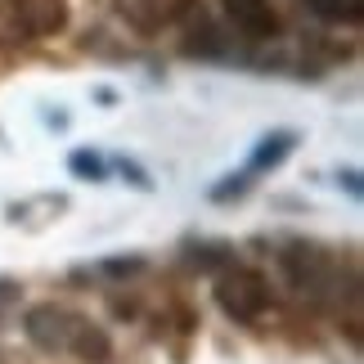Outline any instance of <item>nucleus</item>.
I'll list each match as a JSON object with an SVG mask.
<instances>
[{
    "instance_id": "nucleus-1",
    "label": "nucleus",
    "mask_w": 364,
    "mask_h": 364,
    "mask_svg": "<svg viewBox=\"0 0 364 364\" xmlns=\"http://www.w3.org/2000/svg\"><path fill=\"white\" fill-rule=\"evenodd\" d=\"M279 270L288 274V284L301 292L306 301L315 306H328L342 297V270H338V257L319 243H288L279 247Z\"/></svg>"
},
{
    "instance_id": "nucleus-2",
    "label": "nucleus",
    "mask_w": 364,
    "mask_h": 364,
    "mask_svg": "<svg viewBox=\"0 0 364 364\" xmlns=\"http://www.w3.org/2000/svg\"><path fill=\"white\" fill-rule=\"evenodd\" d=\"M216 306L225 311L230 319L239 324H261V315L270 311V284H265L261 270H247V265H225L216 274V288H212Z\"/></svg>"
},
{
    "instance_id": "nucleus-3",
    "label": "nucleus",
    "mask_w": 364,
    "mask_h": 364,
    "mask_svg": "<svg viewBox=\"0 0 364 364\" xmlns=\"http://www.w3.org/2000/svg\"><path fill=\"white\" fill-rule=\"evenodd\" d=\"M77 319H81V315L63 311V306H54V301H41V306H32V311L23 315V338L32 342L36 351H46V355H59V351H68V338H73Z\"/></svg>"
},
{
    "instance_id": "nucleus-4",
    "label": "nucleus",
    "mask_w": 364,
    "mask_h": 364,
    "mask_svg": "<svg viewBox=\"0 0 364 364\" xmlns=\"http://www.w3.org/2000/svg\"><path fill=\"white\" fill-rule=\"evenodd\" d=\"M220 5H225L230 23L239 27L247 41H265V36L279 32V18H274L270 0H220Z\"/></svg>"
},
{
    "instance_id": "nucleus-5",
    "label": "nucleus",
    "mask_w": 364,
    "mask_h": 364,
    "mask_svg": "<svg viewBox=\"0 0 364 364\" xmlns=\"http://www.w3.org/2000/svg\"><path fill=\"white\" fill-rule=\"evenodd\" d=\"M14 14L27 36H54L68 23V0H14Z\"/></svg>"
},
{
    "instance_id": "nucleus-6",
    "label": "nucleus",
    "mask_w": 364,
    "mask_h": 364,
    "mask_svg": "<svg viewBox=\"0 0 364 364\" xmlns=\"http://www.w3.org/2000/svg\"><path fill=\"white\" fill-rule=\"evenodd\" d=\"M68 355H77L81 364H113V338L90 319H77L73 338H68Z\"/></svg>"
},
{
    "instance_id": "nucleus-7",
    "label": "nucleus",
    "mask_w": 364,
    "mask_h": 364,
    "mask_svg": "<svg viewBox=\"0 0 364 364\" xmlns=\"http://www.w3.org/2000/svg\"><path fill=\"white\" fill-rule=\"evenodd\" d=\"M292 149H297V135H292V131H274V135H265L261 144H257V153H252L247 171H265V166H279Z\"/></svg>"
},
{
    "instance_id": "nucleus-8",
    "label": "nucleus",
    "mask_w": 364,
    "mask_h": 364,
    "mask_svg": "<svg viewBox=\"0 0 364 364\" xmlns=\"http://www.w3.org/2000/svg\"><path fill=\"white\" fill-rule=\"evenodd\" d=\"M189 261L203 274H220L225 265H234V247L230 243H189Z\"/></svg>"
},
{
    "instance_id": "nucleus-9",
    "label": "nucleus",
    "mask_w": 364,
    "mask_h": 364,
    "mask_svg": "<svg viewBox=\"0 0 364 364\" xmlns=\"http://www.w3.org/2000/svg\"><path fill=\"white\" fill-rule=\"evenodd\" d=\"M319 18H328V23H360V0H306Z\"/></svg>"
},
{
    "instance_id": "nucleus-10",
    "label": "nucleus",
    "mask_w": 364,
    "mask_h": 364,
    "mask_svg": "<svg viewBox=\"0 0 364 364\" xmlns=\"http://www.w3.org/2000/svg\"><path fill=\"white\" fill-rule=\"evenodd\" d=\"M144 257H108L95 265V274H108V279H131V274H144Z\"/></svg>"
},
{
    "instance_id": "nucleus-11",
    "label": "nucleus",
    "mask_w": 364,
    "mask_h": 364,
    "mask_svg": "<svg viewBox=\"0 0 364 364\" xmlns=\"http://www.w3.org/2000/svg\"><path fill=\"white\" fill-rule=\"evenodd\" d=\"M68 166H73V171H77L81 180H104V171H108L104 158H95V153H86V149L73 153V158H68Z\"/></svg>"
},
{
    "instance_id": "nucleus-12",
    "label": "nucleus",
    "mask_w": 364,
    "mask_h": 364,
    "mask_svg": "<svg viewBox=\"0 0 364 364\" xmlns=\"http://www.w3.org/2000/svg\"><path fill=\"white\" fill-rule=\"evenodd\" d=\"M247 185H252V171H239V180H225V185H216V189H212V198H216V203L239 198V193H243Z\"/></svg>"
},
{
    "instance_id": "nucleus-13",
    "label": "nucleus",
    "mask_w": 364,
    "mask_h": 364,
    "mask_svg": "<svg viewBox=\"0 0 364 364\" xmlns=\"http://www.w3.org/2000/svg\"><path fill=\"white\" fill-rule=\"evenodd\" d=\"M122 176H126V180H131V185H139V189H153V180H149L144 171H139V166H135V162H122Z\"/></svg>"
},
{
    "instance_id": "nucleus-14",
    "label": "nucleus",
    "mask_w": 364,
    "mask_h": 364,
    "mask_svg": "<svg viewBox=\"0 0 364 364\" xmlns=\"http://www.w3.org/2000/svg\"><path fill=\"white\" fill-rule=\"evenodd\" d=\"M23 297V284H14V279H0V306H9V301H18Z\"/></svg>"
}]
</instances>
